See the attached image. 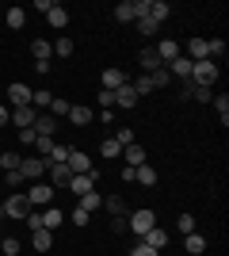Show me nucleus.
<instances>
[{"instance_id":"f257e3e1","label":"nucleus","mask_w":229,"mask_h":256,"mask_svg":"<svg viewBox=\"0 0 229 256\" xmlns=\"http://www.w3.org/2000/svg\"><path fill=\"white\" fill-rule=\"evenodd\" d=\"M142 16H149V0H122L115 8V20L119 23H138Z\"/></svg>"},{"instance_id":"f03ea898","label":"nucleus","mask_w":229,"mask_h":256,"mask_svg":"<svg viewBox=\"0 0 229 256\" xmlns=\"http://www.w3.org/2000/svg\"><path fill=\"white\" fill-rule=\"evenodd\" d=\"M214 80H218V62H195L191 65V84L210 88Z\"/></svg>"},{"instance_id":"7ed1b4c3","label":"nucleus","mask_w":229,"mask_h":256,"mask_svg":"<svg viewBox=\"0 0 229 256\" xmlns=\"http://www.w3.org/2000/svg\"><path fill=\"white\" fill-rule=\"evenodd\" d=\"M46 168H50V160H46V157H23L19 176H23V180H31V184H38L46 176Z\"/></svg>"},{"instance_id":"20e7f679","label":"nucleus","mask_w":229,"mask_h":256,"mask_svg":"<svg viewBox=\"0 0 229 256\" xmlns=\"http://www.w3.org/2000/svg\"><path fill=\"white\" fill-rule=\"evenodd\" d=\"M153 226H157V214H153L149 206H142V210H134V214H130V234L145 237V234L153 230Z\"/></svg>"},{"instance_id":"39448f33","label":"nucleus","mask_w":229,"mask_h":256,"mask_svg":"<svg viewBox=\"0 0 229 256\" xmlns=\"http://www.w3.org/2000/svg\"><path fill=\"white\" fill-rule=\"evenodd\" d=\"M27 203H31V206H42V210H46V206H54V188H50V184H42V180L31 184V192H27Z\"/></svg>"},{"instance_id":"423d86ee","label":"nucleus","mask_w":229,"mask_h":256,"mask_svg":"<svg viewBox=\"0 0 229 256\" xmlns=\"http://www.w3.org/2000/svg\"><path fill=\"white\" fill-rule=\"evenodd\" d=\"M31 210L34 206L27 203V195H8V203H4V214H8V218H27Z\"/></svg>"},{"instance_id":"0eeeda50","label":"nucleus","mask_w":229,"mask_h":256,"mask_svg":"<svg viewBox=\"0 0 229 256\" xmlns=\"http://www.w3.org/2000/svg\"><path fill=\"white\" fill-rule=\"evenodd\" d=\"M69 172H73V176H88V172L96 168V164H92V160H88V153H80V150H69Z\"/></svg>"},{"instance_id":"6e6552de","label":"nucleus","mask_w":229,"mask_h":256,"mask_svg":"<svg viewBox=\"0 0 229 256\" xmlns=\"http://www.w3.org/2000/svg\"><path fill=\"white\" fill-rule=\"evenodd\" d=\"M46 176H50V188H69V180H73L69 164H50V168H46Z\"/></svg>"},{"instance_id":"1a4fd4ad","label":"nucleus","mask_w":229,"mask_h":256,"mask_svg":"<svg viewBox=\"0 0 229 256\" xmlns=\"http://www.w3.org/2000/svg\"><path fill=\"white\" fill-rule=\"evenodd\" d=\"M54 130H57V118L50 115V111H42V115H34V134H38V138H50Z\"/></svg>"},{"instance_id":"9d476101","label":"nucleus","mask_w":229,"mask_h":256,"mask_svg":"<svg viewBox=\"0 0 229 256\" xmlns=\"http://www.w3.org/2000/svg\"><path fill=\"white\" fill-rule=\"evenodd\" d=\"M31 245H34V252H50L54 248V234L38 226V230H31Z\"/></svg>"},{"instance_id":"9b49d317","label":"nucleus","mask_w":229,"mask_h":256,"mask_svg":"<svg viewBox=\"0 0 229 256\" xmlns=\"http://www.w3.org/2000/svg\"><path fill=\"white\" fill-rule=\"evenodd\" d=\"M153 50L161 54V62H164V65H168V62H176V58L184 54V50H180V42H172V38H161V42L153 46Z\"/></svg>"},{"instance_id":"f8f14e48","label":"nucleus","mask_w":229,"mask_h":256,"mask_svg":"<svg viewBox=\"0 0 229 256\" xmlns=\"http://www.w3.org/2000/svg\"><path fill=\"white\" fill-rule=\"evenodd\" d=\"M38 214H42V230H50V234L65 222V210H57V206H46V210H38Z\"/></svg>"},{"instance_id":"ddd939ff","label":"nucleus","mask_w":229,"mask_h":256,"mask_svg":"<svg viewBox=\"0 0 229 256\" xmlns=\"http://www.w3.org/2000/svg\"><path fill=\"white\" fill-rule=\"evenodd\" d=\"M138 65H142V69H149V73H157V69H161V54H157V50H153V46H145V50L142 54H138Z\"/></svg>"},{"instance_id":"4468645a","label":"nucleus","mask_w":229,"mask_h":256,"mask_svg":"<svg viewBox=\"0 0 229 256\" xmlns=\"http://www.w3.org/2000/svg\"><path fill=\"white\" fill-rule=\"evenodd\" d=\"M8 100L15 107H31V88L27 84H8Z\"/></svg>"},{"instance_id":"2eb2a0df","label":"nucleus","mask_w":229,"mask_h":256,"mask_svg":"<svg viewBox=\"0 0 229 256\" xmlns=\"http://www.w3.org/2000/svg\"><path fill=\"white\" fill-rule=\"evenodd\" d=\"M184 248H187V256H203L207 252V237L203 234H184Z\"/></svg>"},{"instance_id":"dca6fc26","label":"nucleus","mask_w":229,"mask_h":256,"mask_svg":"<svg viewBox=\"0 0 229 256\" xmlns=\"http://www.w3.org/2000/svg\"><path fill=\"white\" fill-rule=\"evenodd\" d=\"M11 122H15L19 130H31L34 126V111L31 107H11Z\"/></svg>"},{"instance_id":"f3484780","label":"nucleus","mask_w":229,"mask_h":256,"mask_svg":"<svg viewBox=\"0 0 229 256\" xmlns=\"http://www.w3.org/2000/svg\"><path fill=\"white\" fill-rule=\"evenodd\" d=\"M184 58H191V62H210V54H207V38H191L187 42V54Z\"/></svg>"},{"instance_id":"a211bd4d","label":"nucleus","mask_w":229,"mask_h":256,"mask_svg":"<svg viewBox=\"0 0 229 256\" xmlns=\"http://www.w3.org/2000/svg\"><path fill=\"white\" fill-rule=\"evenodd\" d=\"M69 122H73V126H88V122H92V107L73 104V107H69Z\"/></svg>"},{"instance_id":"6ab92c4d","label":"nucleus","mask_w":229,"mask_h":256,"mask_svg":"<svg viewBox=\"0 0 229 256\" xmlns=\"http://www.w3.org/2000/svg\"><path fill=\"white\" fill-rule=\"evenodd\" d=\"M134 104H138V92L130 88V80L122 88H115V107H134Z\"/></svg>"},{"instance_id":"aec40b11","label":"nucleus","mask_w":229,"mask_h":256,"mask_svg":"<svg viewBox=\"0 0 229 256\" xmlns=\"http://www.w3.org/2000/svg\"><path fill=\"white\" fill-rule=\"evenodd\" d=\"M134 184L153 188V184H157V168H153V164H138V168H134Z\"/></svg>"},{"instance_id":"412c9836","label":"nucleus","mask_w":229,"mask_h":256,"mask_svg":"<svg viewBox=\"0 0 229 256\" xmlns=\"http://www.w3.org/2000/svg\"><path fill=\"white\" fill-rule=\"evenodd\" d=\"M142 241H145V245H149V248H157V252H161V248L168 245V234H164L161 226H153V230H149V234L142 237Z\"/></svg>"},{"instance_id":"4be33fe9","label":"nucleus","mask_w":229,"mask_h":256,"mask_svg":"<svg viewBox=\"0 0 229 256\" xmlns=\"http://www.w3.org/2000/svg\"><path fill=\"white\" fill-rule=\"evenodd\" d=\"M126 84V73L122 69H103V88L107 92H115V88H122Z\"/></svg>"},{"instance_id":"5701e85b","label":"nucleus","mask_w":229,"mask_h":256,"mask_svg":"<svg viewBox=\"0 0 229 256\" xmlns=\"http://www.w3.org/2000/svg\"><path fill=\"white\" fill-rule=\"evenodd\" d=\"M31 54H34V62H50V58H54V50H50V42H46V38H34V42H31Z\"/></svg>"},{"instance_id":"b1692460","label":"nucleus","mask_w":229,"mask_h":256,"mask_svg":"<svg viewBox=\"0 0 229 256\" xmlns=\"http://www.w3.org/2000/svg\"><path fill=\"white\" fill-rule=\"evenodd\" d=\"M76 206L92 214V210H99V206H103V199H99V192H96V188H92V192H88V195H80V203H76Z\"/></svg>"},{"instance_id":"393cba45","label":"nucleus","mask_w":229,"mask_h":256,"mask_svg":"<svg viewBox=\"0 0 229 256\" xmlns=\"http://www.w3.org/2000/svg\"><path fill=\"white\" fill-rule=\"evenodd\" d=\"M46 20H50V27H57V31H65V27H69V12L61 8V4H57V8L50 12V16H46Z\"/></svg>"},{"instance_id":"a878e982","label":"nucleus","mask_w":229,"mask_h":256,"mask_svg":"<svg viewBox=\"0 0 229 256\" xmlns=\"http://www.w3.org/2000/svg\"><path fill=\"white\" fill-rule=\"evenodd\" d=\"M149 16H153V20H157V23H164V20H168V16H172V8H168L164 0H149Z\"/></svg>"},{"instance_id":"bb28decb","label":"nucleus","mask_w":229,"mask_h":256,"mask_svg":"<svg viewBox=\"0 0 229 256\" xmlns=\"http://www.w3.org/2000/svg\"><path fill=\"white\" fill-rule=\"evenodd\" d=\"M134 27H138V31H142V34H145V38H153V34H157V31H161V23H157V20H153V16H142V20H138V23H134Z\"/></svg>"},{"instance_id":"cd10ccee","label":"nucleus","mask_w":229,"mask_h":256,"mask_svg":"<svg viewBox=\"0 0 229 256\" xmlns=\"http://www.w3.org/2000/svg\"><path fill=\"white\" fill-rule=\"evenodd\" d=\"M122 157H126V164H130V168L145 164V150H142V146H126V153H122Z\"/></svg>"},{"instance_id":"c85d7f7f","label":"nucleus","mask_w":229,"mask_h":256,"mask_svg":"<svg viewBox=\"0 0 229 256\" xmlns=\"http://www.w3.org/2000/svg\"><path fill=\"white\" fill-rule=\"evenodd\" d=\"M210 104L218 107V118H222V126H226V122H229V96H226V92H222V96H214V100H210Z\"/></svg>"},{"instance_id":"c756f323","label":"nucleus","mask_w":229,"mask_h":256,"mask_svg":"<svg viewBox=\"0 0 229 256\" xmlns=\"http://www.w3.org/2000/svg\"><path fill=\"white\" fill-rule=\"evenodd\" d=\"M23 23H27V12H23V8H8V27H11V31H19Z\"/></svg>"},{"instance_id":"7c9ffc66","label":"nucleus","mask_w":229,"mask_h":256,"mask_svg":"<svg viewBox=\"0 0 229 256\" xmlns=\"http://www.w3.org/2000/svg\"><path fill=\"white\" fill-rule=\"evenodd\" d=\"M50 50H54V58H69V54H73V42H69V34H65V38H57V42H50Z\"/></svg>"},{"instance_id":"2f4dec72","label":"nucleus","mask_w":229,"mask_h":256,"mask_svg":"<svg viewBox=\"0 0 229 256\" xmlns=\"http://www.w3.org/2000/svg\"><path fill=\"white\" fill-rule=\"evenodd\" d=\"M69 107H73L69 100H57V96H54V104H50V115H54V118H69Z\"/></svg>"},{"instance_id":"473e14b6","label":"nucleus","mask_w":229,"mask_h":256,"mask_svg":"<svg viewBox=\"0 0 229 256\" xmlns=\"http://www.w3.org/2000/svg\"><path fill=\"white\" fill-rule=\"evenodd\" d=\"M0 164H4V172H11V168H19V164H23V157H19V153H0Z\"/></svg>"},{"instance_id":"72a5a7b5","label":"nucleus","mask_w":229,"mask_h":256,"mask_svg":"<svg viewBox=\"0 0 229 256\" xmlns=\"http://www.w3.org/2000/svg\"><path fill=\"white\" fill-rule=\"evenodd\" d=\"M149 80H153V88H168V84H172V76H168V69H164V65L157 69V73H149Z\"/></svg>"},{"instance_id":"f704fd0d","label":"nucleus","mask_w":229,"mask_h":256,"mask_svg":"<svg viewBox=\"0 0 229 256\" xmlns=\"http://www.w3.org/2000/svg\"><path fill=\"white\" fill-rule=\"evenodd\" d=\"M134 92H138V100H142V96H149V92H153V80H149V73H145V76H138V80H134Z\"/></svg>"},{"instance_id":"c9c22d12","label":"nucleus","mask_w":229,"mask_h":256,"mask_svg":"<svg viewBox=\"0 0 229 256\" xmlns=\"http://www.w3.org/2000/svg\"><path fill=\"white\" fill-rule=\"evenodd\" d=\"M103 206H107V214L115 218V214H126V203H122L119 195H111V199H103Z\"/></svg>"},{"instance_id":"e433bc0d","label":"nucleus","mask_w":229,"mask_h":256,"mask_svg":"<svg viewBox=\"0 0 229 256\" xmlns=\"http://www.w3.org/2000/svg\"><path fill=\"white\" fill-rule=\"evenodd\" d=\"M187 100H199V104H210V100H214V92H210V88H199V84H191V96Z\"/></svg>"},{"instance_id":"4c0bfd02","label":"nucleus","mask_w":229,"mask_h":256,"mask_svg":"<svg viewBox=\"0 0 229 256\" xmlns=\"http://www.w3.org/2000/svg\"><path fill=\"white\" fill-rule=\"evenodd\" d=\"M111 230H115V234H126V230H130V218H126V214H115V218H111Z\"/></svg>"},{"instance_id":"58836bf2","label":"nucleus","mask_w":229,"mask_h":256,"mask_svg":"<svg viewBox=\"0 0 229 256\" xmlns=\"http://www.w3.org/2000/svg\"><path fill=\"white\" fill-rule=\"evenodd\" d=\"M176 230H180V234H195V218H191V214H180Z\"/></svg>"},{"instance_id":"ea45409f","label":"nucleus","mask_w":229,"mask_h":256,"mask_svg":"<svg viewBox=\"0 0 229 256\" xmlns=\"http://www.w3.org/2000/svg\"><path fill=\"white\" fill-rule=\"evenodd\" d=\"M99 150H103V157H119V153H122V146H119L115 138H107L103 146H99Z\"/></svg>"},{"instance_id":"a19ab883","label":"nucleus","mask_w":229,"mask_h":256,"mask_svg":"<svg viewBox=\"0 0 229 256\" xmlns=\"http://www.w3.org/2000/svg\"><path fill=\"white\" fill-rule=\"evenodd\" d=\"M34 146H38V157H50V150H54V138H34Z\"/></svg>"},{"instance_id":"79ce46f5","label":"nucleus","mask_w":229,"mask_h":256,"mask_svg":"<svg viewBox=\"0 0 229 256\" xmlns=\"http://www.w3.org/2000/svg\"><path fill=\"white\" fill-rule=\"evenodd\" d=\"M0 248H4V256H15V252H19V241H15V237H4Z\"/></svg>"},{"instance_id":"37998d69","label":"nucleus","mask_w":229,"mask_h":256,"mask_svg":"<svg viewBox=\"0 0 229 256\" xmlns=\"http://www.w3.org/2000/svg\"><path fill=\"white\" fill-rule=\"evenodd\" d=\"M4 180H8V188H23V176H19V168H11V172H4Z\"/></svg>"},{"instance_id":"c03bdc74","label":"nucleus","mask_w":229,"mask_h":256,"mask_svg":"<svg viewBox=\"0 0 229 256\" xmlns=\"http://www.w3.org/2000/svg\"><path fill=\"white\" fill-rule=\"evenodd\" d=\"M88 218H92V214H88V210H80V206H76V210L69 214V222H73V226H88Z\"/></svg>"},{"instance_id":"a18cd8bd","label":"nucleus","mask_w":229,"mask_h":256,"mask_svg":"<svg viewBox=\"0 0 229 256\" xmlns=\"http://www.w3.org/2000/svg\"><path fill=\"white\" fill-rule=\"evenodd\" d=\"M130 256H161V252H157V248H149V245L142 241V245H134V252H130Z\"/></svg>"},{"instance_id":"49530a36","label":"nucleus","mask_w":229,"mask_h":256,"mask_svg":"<svg viewBox=\"0 0 229 256\" xmlns=\"http://www.w3.org/2000/svg\"><path fill=\"white\" fill-rule=\"evenodd\" d=\"M34 138H38V134H34V126H31V130H19V142H23V146H34Z\"/></svg>"},{"instance_id":"de8ad7c7","label":"nucleus","mask_w":229,"mask_h":256,"mask_svg":"<svg viewBox=\"0 0 229 256\" xmlns=\"http://www.w3.org/2000/svg\"><path fill=\"white\" fill-rule=\"evenodd\" d=\"M99 104H103V107H111V104H115V92H107V88H99Z\"/></svg>"},{"instance_id":"09e8293b","label":"nucleus","mask_w":229,"mask_h":256,"mask_svg":"<svg viewBox=\"0 0 229 256\" xmlns=\"http://www.w3.org/2000/svg\"><path fill=\"white\" fill-rule=\"evenodd\" d=\"M8 118H11V111H8L4 104H0V126H8Z\"/></svg>"},{"instance_id":"8fccbe9b","label":"nucleus","mask_w":229,"mask_h":256,"mask_svg":"<svg viewBox=\"0 0 229 256\" xmlns=\"http://www.w3.org/2000/svg\"><path fill=\"white\" fill-rule=\"evenodd\" d=\"M0 218H4V203H0Z\"/></svg>"},{"instance_id":"3c124183","label":"nucleus","mask_w":229,"mask_h":256,"mask_svg":"<svg viewBox=\"0 0 229 256\" xmlns=\"http://www.w3.org/2000/svg\"><path fill=\"white\" fill-rule=\"evenodd\" d=\"M0 100H4V96H0Z\"/></svg>"}]
</instances>
